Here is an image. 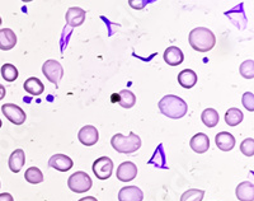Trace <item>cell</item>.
<instances>
[{"label":"cell","mask_w":254,"mask_h":201,"mask_svg":"<svg viewBox=\"0 0 254 201\" xmlns=\"http://www.w3.org/2000/svg\"><path fill=\"white\" fill-rule=\"evenodd\" d=\"M158 106L163 115L173 120L185 117L188 112V104L186 103V100L174 95L164 96L159 100Z\"/></svg>","instance_id":"cell-1"},{"label":"cell","mask_w":254,"mask_h":201,"mask_svg":"<svg viewBox=\"0 0 254 201\" xmlns=\"http://www.w3.org/2000/svg\"><path fill=\"white\" fill-rule=\"evenodd\" d=\"M190 47L198 52H207L216 45V37L212 31L206 27H197L192 29L188 36Z\"/></svg>","instance_id":"cell-2"},{"label":"cell","mask_w":254,"mask_h":201,"mask_svg":"<svg viewBox=\"0 0 254 201\" xmlns=\"http://www.w3.org/2000/svg\"><path fill=\"white\" fill-rule=\"evenodd\" d=\"M111 145L116 152L131 154L141 148V139L139 135H136L135 132H130L127 136L122 134H116L111 139Z\"/></svg>","instance_id":"cell-3"},{"label":"cell","mask_w":254,"mask_h":201,"mask_svg":"<svg viewBox=\"0 0 254 201\" xmlns=\"http://www.w3.org/2000/svg\"><path fill=\"white\" fill-rule=\"evenodd\" d=\"M92 178L89 177V175L83 171H79V172L72 173L71 176L67 180V186L71 190L72 193L76 194H83L87 193L92 189Z\"/></svg>","instance_id":"cell-4"},{"label":"cell","mask_w":254,"mask_h":201,"mask_svg":"<svg viewBox=\"0 0 254 201\" xmlns=\"http://www.w3.org/2000/svg\"><path fill=\"white\" fill-rule=\"evenodd\" d=\"M42 73L47 78V81L58 86L64 77V68L59 61L47 60L42 65Z\"/></svg>","instance_id":"cell-5"},{"label":"cell","mask_w":254,"mask_h":201,"mask_svg":"<svg viewBox=\"0 0 254 201\" xmlns=\"http://www.w3.org/2000/svg\"><path fill=\"white\" fill-rule=\"evenodd\" d=\"M113 172V162L108 157H101L93 163V173L98 180H108Z\"/></svg>","instance_id":"cell-6"},{"label":"cell","mask_w":254,"mask_h":201,"mask_svg":"<svg viewBox=\"0 0 254 201\" xmlns=\"http://www.w3.org/2000/svg\"><path fill=\"white\" fill-rule=\"evenodd\" d=\"M1 112L12 124L23 125L26 122V112L14 103H5L1 106Z\"/></svg>","instance_id":"cell-7"},{"label":"cell","mask_w":254,"mask_h":201,"mask_svg":"<svg viewBox=\"0 0 254 201\" xmlns=\"http://www.w3.org/2000/svg\"><path fill=\"white\" fill-rule=\"evenodd\" d=\"M78 139L83 145H85V147H93V145L98 143L99 140L98 130L95 129L94 126H92V125H87V126L81 127V129L79 130Z\"/></svg>","instance_id":"cell-8"},{"label":"cell","mask_w":254,"mask_h":201,"mask_svg":"<svg viewBox=\"0 0 254 201\" xmlns=\"http://www.w3.org/2000/svg\"><path fill=\"white\" fill-rule=\"evenodd\" d=\"M116 176H117V180H120L122 182L132 181V180L136 178V176H137V167L132 162H124L117 168Z\"/></svg>","instance_id":"cell-9"},{"label":"cell","mask_w":254,"mask_h":201,"mask_svg":"<svg viewBox=\"0 0 254 201\" xmlns=\"http://www.w3.org/2000/svg\"><path fill=\"white\" fill-rule=\"evenodd\" d=\"M49 166L60 172H67L74 166V162L66 154H55L49 159Z\"/></svg>","instance_id":"cell-10"},{"label":"cell","mask_w":254,"mask_h":201,"mask_svg":"<svg viewBox=\"0 0 254 201\" xmlns=\"http://www.w3.org/2000/svg\"><path fill=\"white\" fill-rule=\"evenodd\" d=\"M85 17H87V12L84 9L79 8V6H71V8L67 9L65 19L70 27L75 28V27L81 26L84 23Z\"/></svg>","instance_id":"cell-11"},{"label":"cell","mask_w":254,"mask_h":201,"mask_svg":"<svg viewBox=\"0 0 254 201\" xmlns=\"http://www.w3.org/2000/svg\"><path fill=\"white\" fill-rule=\"evenodd\" d=\"M190 147L194 153L202 154L210 149V139L203 132H198V134L192 136L190 141Z\"/></svg>","instance_id":"cell-12"},{"label":"cell","mask_w":254,"mask_h":201,"mask_svg":"<svg viewBox=\"0 0 254 201\" xmlns=\"http://www.w3.org/2000/svg\"><path fill=\"white\" fill-rule=\"evenodd\" d=\"M144 193L137 186L122 187L119 193V201H142Z\"/></svg>","instance_id":"cell-13"},{"label":"cell","mask_w":254,"mask_h":201,"mask_svg":"<svg viewBox=\"0 0 254 201\" xmlns=\"http://www.w3.org/2000/svg\"><path fill=\"white\" fill-rule=\"evenodd\" d=\"M215 143H216L217 148L222 152H230V150L234 149L237 141H235V138L231 135L230 132L221 131L215 138Z\"/></svg>","instance_id":"cell-14"},{"label":"cell","mask_w":254,"mask_h":201,"mask_svg":"<svg viewBox=\"0 0 254 201\" xmlns=\"http://www.w3.org/2000/svg\"><path fill=\"white\" fill-rule=\"evenodd\" d=\"M17 43V36L14 31L10 28H1L0 29V50L8 51L12 50Z\"/></svg>","instance_id":"cell-15"},{"label":"cell","mask_w":254,"mask_h":201,"mask_svg":"<svg viewBox=\"0 0 254 201\" xmlns=\"http://www.w3.org/2000/svg\"><path fill=\"white\" fill-rule=\"evenodd\" d=\"M185 60V55L182 50L177 46L168 47L164 51V61L171 66H178Z\"/></svg>","instance_id":"cell-16"},{"label":"cell","mask_w":254,"mask_h":201,"mask_svg":"<svg viewBox=\"0 0 254 201\" xmlns=\"http://www.w3.org/2000/svg\"><path fill=\"white\" fill-rule=\"evenodd\" d=\"M24 163H26V154H24L23 149H15L14 152L10 154V157H9L8 166L12 172H19V171L23 168Z\"/></svg>","instance_id":"cell-17"},{"label":"cell","mask_w":254,"mask_h":201,"mask_svg":"<svg viewBox=\"0 0 254 201\" xmlns=\"http://www.w3.org/2000/svg\"><path fill=\"white\" fill-rule=\"evenodd\" d=\"M237 198L240 201H254V185L251 181H244L238 185L235 190Z\"/></svg>","instance_id":"cell-18"},{"label":"cell","mask_w":254,"mask_h":201,"mask_svg":"<svg viewBox=\"0 0 254 201\" xmlns=\"http://www.w3.org/2000/svg\"><path fill=\"white\" fill-rule=\"evenodd\" d=\"M178 83L182 88L190 89L193 88L197 83V74L190 69H185L178 74Z\"/></svg>","instance_id":"cell-19"},{"label":"cell","mask_w":254,"mask_h":201,"mask_svg":"<svg viewBox=\"0 0 254 201\" xmlns=\"http://www.w3.org/2000/svg\"><path fill=\"white\" fill-rule=\"evenodd\" d=\"M23 88L27 93L32 96H41L45 91L44 83L38 79V78L31 77L28 78L23 84Z\"/></svg>","instance_id":"cell-20"},{"label":"cell","mask_w":254,"mask_h":201,"mask_svg":"<svg viewBox=\"0 0 254 201\" xmlns=\"http://www.w3.org/2000/svg\"><path fill=\"white\" fill-rule=\"evenodd\" d=\"M201 120H202V122L206 125V126L212 129V127H215L217 124H219V120H220L219 112L214 108L203 109L202 115H201Z\"/></svg>","instance_id":"cell-21"},{"label":"cell","mask_w":254,"mask_h":201,"mask_svg":"<svg viewBox=\"0 0 254 201\" xmlns=\"http://www.w3.org/2000/svg\"><path fill=\"white\" fill-rule=\"evenodd\" d=\"M119 103L122 108H132L136 103V96L128 89H122L119 93Z\"/></svg>","instance_id":"cell-22"},{"label":"cell","mask_w":254,"mask_h":201,"mask_svg":"<svg viewBox=\"0 0 254 201\" xmlns=\"http://www.w3.org/2000/svg\"><path fill=\"white\" fill-rule=\"evenodd\" d=\"M244 118V115L239 108H229L225 113V121L229 126H238Z\"/></svg>","instance_id":"cell-23"},{"label":"cell","mask_w":254,"mask_h":201,"mask_svg":"<svg viewBox=\"0 0 254 201\" xmlns=\"http://www.w3.org/2000/svg\"><path fill=\"white\" fill-rule=\"evenodd\" d=\"M24 178L29 184L37 185L44 181V173L41 172V170L37 167H29L26 173H24Z\"/></svg>","instance_id":"cell-24"},{"label":"cell","mask_w":254,"mask_h":201,"mask_svg":"<svg viewBox=\"0 0 254 201\" xmlns=\"http://www.w3.org/2000/svg\"><path fill=\"white\" fill-rule=\"evenodd\" d=\"M1 77H3L4 81L12 83V82L17 81L18 69L13 64H4L1 66Z\"/></svg>","instance_id":"cell-25"},{"label":"cell","mask_w":254,"mask_h":201,"mask_svg":"<svg viewBox=\"0 0 254 201\" xmlns=\"http://www.w3.org/2000/svg\"><path fill=\"white\" fill-rule=\"evenodd\" d=\"M203 196H205V191L203 190L190 189L182 194L181 201H202Z\"/></svg>","instance_id":"cell-26"},{"label":"cell","mask_w":254,"mask_h":201,"mask_svg":"<svg viewBox=\"0 0 254 201\" xmlns=\"http://www.w3.org/2000/svg\"><path fill=\"white\" fill-rule=\"evenodd\" d=\"M239 73L243 78L246 79H253L254 78V61L253 60H246L242 63L239 68Z\"/></svg>","instance_id":"cell-27"},{"label":"cell","mask_w":254,"mask_h":201,"mask_svg":"<svg viewBox=\"0 0 254 201\" xmlns=\"http://www.w3.org/2000/svg\"><path fill=\"white\" fill-rule=\"evenodd\" d=\"M240 152L247 157H253L254 155V140L252 138L243 140L240 144Z\"/></svg>","instance_id":"cell-28"},{"label":"cell","mask_w":254,"mask_h":201,"mask_svg":"<svg viewBox=\"0 0 254 201\" xmlns=\"http://www.w3.org/2000/svg\"><path fill=\"white\" fill-rule=\"evenodd\" d=\"M243 106L248 109L249 112H253L254 111V95L252 92H247L243 95L242 98Z\"/></svg>","instance_id":"cell-29"},{"label":"cell","mask_w":254,"mask_h":201,"mask_svg":"<svg viewBox=\"0 0 254 201\" xmlns=\"http://www.w3.org/2000/svg\"><path fill=\"white\" fill-rule=\"evenodd\" d=\"M0 201H14L13 196L8 193L0 194Z\"/></svg>","instance_id":"cell-30"},{"label":"cell","mask_w":254,"mask_h":201,"mask_svg":"<svg viewBox=\"0 0 254 201\" xmlns=\"http://www.w3.org/2000/svg\"><path fill=\"white\" fill-rule=\"evenodd\" d=\"M5 93H6L5 87H4L3 84H0V100H3L4 97H5Z\"/></svg>","instance_id":"cell-31"},{"label":"cell","mask_w":254,"mask_h":201,"mask_svg":"<svg viewBox=\"0 0 254 201\" xmlns=\"http://www.w3.org/2000/svg\"><path fill=\"white\" fill-rule=\"evenodd\" d=\"M78 201H98V200H97L95 198H93V196H87V198H83Z\"/></svg>","instance_id":"cell-32"},{"label":"cell","mask_w":254,"mask_h":201,"mask_svg":"<svg viewBox=\"0 0 254 201\" xmlns=\"http://www.w3.org/2000/svg\"><path fill=\"white\" fill-rule=\"evenodd\" d=\"M1 23H3V19H1V17H0V26H1Z\"/></svg>","instance_id":"cell-33"},{"label":"cell","mask_w":254,"mask_h":201,"mask_svg":"<svg viewBox=\"0 0 254 201\" xmlns=\"http://www.w3.org/2000/svg\"><path fill=\"white\" fill-rule=\"evenodd\" d=\"M1 125H3V122H1V120H0V127H1Z\"/></svg>","instance_id":"cell-34"}]
</instances>
